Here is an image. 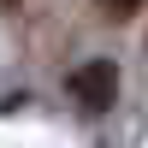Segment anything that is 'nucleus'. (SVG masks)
Here are the masks:
<instances>
[{"label": "nucleus", "mask_w": 148, "mask_h": 148, "mask_svg": "<svg viewBox=\"0 0 148 148\" xmlns=\"http://www.w3.org/2000/svg\"><path fill=\"white\" fill-rule=\"evenodd\" d=\"M95 6H101L113 24H125V18H136V6H142V0H95Z\"/></svg>", "instance_id": "obj_2"}, {"label": "nucleus", "mask_w": 148, "mask_h": 148, "mask_svg": "<svg viewBox=\"0 0 148 148\" xmlns=\"http://www.w3.org/2000/svg\"><path fill=\"white\" fill-rule=\"evenodd\" d=\"M65 95L77 101V113H89V119L107 113V107L119 101V65L113 59H83V65L65 77Z\"/></svg>", "instance_id": "obj_1"}]
</instances>
